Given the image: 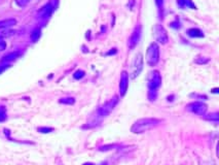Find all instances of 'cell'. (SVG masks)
<instances>
[{"label": "cell", "instance_id": "cell-1", "mask_svg": "<svg viewBox=\"0 0 219 165\" xmlns=\"http://www.w3.org/2000/svg\"><path fill=\"white\" fill-rule=\"evenodd\" d=\"M162 120L157 119V118L140 119V120L134 123L132 128H131V131L133 133H136V134H139V133L146 132L148 130H151V129L157 127L158 125L162 124Z\"/></svg>", "mask_w": 219, "mask_h": 165}, {"label": "cell", "instance_id": "cell-24", "mask_svg": "<svg viewBox=\"0 0 219 165\" xmlns=\"http://www.w3.org/2000/svg\"><path fill=\"white\" fill-rule=\"evenodd\" d=\"M5 66H0V75H1V73L3 72V71H4V70H5Z\"/></svg>", "mask_w": 219, "mask_h": 165}, {"label": "cell", "instance_id": "cell-27", "mask_svg": "<svg viewBox=\"0 0 219 165\" xmlns=\"http://www.w3.org/2000/svg\"><path fill=\"white\" fill-rule=\"evenodd\" d=\"M83 165H94V164H92V163H84Z\"/></svg>", "mask_w": 219, "mask_h": 165}, {"label": "cell", "instance_id": "cell-3", "mask_svg": "<svg viewBox=\"0 0 219 165\" xmlns=\"http://www.w3.org/2000/svg\"><path fill=\"white\" fill-rule=\"evenodd\" d=\"M117 103H118V97L114 96L113 98H111L110 100L107 101L105 104H103L100 108H99V110H98V116L100 118L107 117V116L114 110V107L116 106V104H117Z\"/></svg>", "mask_w": 219, "mask_h": 165}, {"label": "cell", "instance_id": "cell-9", "mask_svg": "<svg viewBox=\"0 0 219 165\" xmlns=\"http://www.w3.org/2000/svg\"><path fill=\"white\" fill-rule=\"evenodd\" d=\"M140 36H141V27L140 26H137L135 28V30L133 31L132 35H131L130 39H129V48L130 49H133L135 48L137 44L139 43L140 40Z\"/></svg>", "mask_w": 219, "mask_h": 165}, {"label": "cell", "instance_id": "cell-22", "mask_svg": "<svg viewBox=\"0 0 219 165\" xmlns=\"http://www.w3.org/2000/svg\"><path fill=\"white\" fill-rule=\"evenodd\" d=\"M83 75H84V72L82 71V70H78V71H76V72L73 75L74 79H76V80H79V79H81V78H83Z\"/></svg>", "mask_w": 219, "mask_h": 165}, {"label": "cell", "instance_id": "cell-16", "mask_svg": "<svg viewBox=\"0 0 219 165\" xmlns=\"http://www.w3.org/2000/svg\"><path fill=\"white\" fill-rule=\"evenodd\" d=\"M74 102H75V99H74L73 97H66V98H62V99H60V103H63V104H74Z\"/></svg>", "mask_w": 219, "mask_h": 165}, {"label": "cell", "instance_id": "cell-5", "mask_svg": "<svg viewBox=\"0 0 219 165\" xmlns=\"http://www.w3.org/2000/svg\"><path fill=\"white\" fill-rule=\"evenodd\" d=\"M142 69H143V56L141 53H139V54L136 55L132 64V78L135 79L136 76H138Z\"/></svg>", "mask_w": 219, "mask_h": 165}, {"label": "cell", "instance_id": "cell-26", "mask_svg": "<svg viewBox=\"0 0 219 165\" xmlns=\"http://www.w3.org/2000/svg\"><path fill=\"white\" fill-rule=\"evenodd\" d=\"M100 165H108V164H107V162H103V163H101Z\"/></svg>", "mask_w": 219, "mask_h": 165}, {"label": "cell", "instance_id": "cell-12", "mask_svg": "<svg viewBox=\"0 0 219 165\" xmlns=\"http://www.w3.org/2000/svg\"><path fill=\"white\" fill-rule=\"evenodd\" d=\"M52 10V5L47 4L44 8H42V9L39 12V15H40L41 18H47V17H49V15H51Z\"/></svg>", "mask_w": 219, "mask_h": 165}, {"label": "cell", "instance_id": "cell-4", "mask_svg": "<svg viewBox=\"0 0 219 165\" xmlns=\"http://www.w3.org/2000/svg\"><path fill=\"white\" fill-rule=\"evenodd\" d=\"M162 85V76L160 72L154 70V71L150 72L148 75V88L149 90H155L157 91Z\"/></svg>", "mask_w": 219, "mask_h": 165}, {"label": "cell", "instance_id": "cell-10", "mask_svg": "<svg viewBox=\"0 0 219 165\" xmlns=\"http://www.w3.org/2000/svg\"><path fill=\"white\" fill-rule=\"evenodd\" d=\"M16 24H17V20H16V19H6V20H2V21H0V30L8 29V28L15 26Z\"/></svg>", "mask_w": 219, "mask_h": 165}, {"label": "cell", "instance_id": "cell-7", "mask_svg": "<svg viewBox=\"0 0 219 165\" xmlns=\"http://www.w3.org/2000/svg\"><path fill=\"white\" fill-rule=\"evenodd\" d=\"M187 108H188V111H190L192 113L197 114L199 116H204L207 111V105L203 102H199V101L188 104Z\"/></svg>", "mask_w": 219, "mask_h": 165}, {"label": "cell", "instance_id": "cell-17", "mask_svg": "<svg viewBox=\"0 0 219 165\" xmlns=\"http://www.w3.org/2000/svg\"><path fill=\"white\" fill-rule=\"evenodd\" d=\"M13 31L8 30V29H4V30H0V38H4V37H8L10 35H12Z\"/></svg>", "mask_w": 219, "mask_h": 165}, {"label": "cell", "instance_id": "cell-13", "mask_svg": "<svg viewBox=\"0 0 219 165\" xmlns=\"http://www.w3.org/2000/svg\"><path fill=\"white\" fill-rule=\"evenodd\" d=\"M187 33H188L189 36H192V37H203L204 36L202 31L197 29V28H192V29H189L188 31H187Z\"/></svg>", "mask_w": 219, "mask_h": 165}, {"label": "cell", "instance_id": "cell-14", "mask_svg": "<svg viewBox=\"0 0 219 165\" xmlns=\"http://www.w3.org/2000/svg\"><path fill=\"white\" fill-rule=\"evenodd\" d=\"M40 34H41V31H40L39 28H35V29L32 31V33H31V35H30L31 40H32L33 43H36V41L39 39Z\"/></svg>", "mask_w": 219, "mask_h": 165}, {"label": "cell", "instance_id": "cell-6", "mask_svg": "<svg viewBox=\"0 0 219 165\" xmlns=\"http://www.w3.org/2000/svg\"><path fill=\"white\" fill-rule=\"evenodd\" d=\"M154 36H155V39L162 44H167L169 40L167 31L164 29V27H162L160 25H157L154 28Z\"/></svg>", "mask_w": 219, "mask_h": 165}, {"label": "cell", "instance_id": "cell-19", "mask_svg": "<svg viewBox=\"0 0 219 165\" xmlns=\"http://www.w3.org/2000/svg\"><path fill=\"white\" fill-rule=\"evenodd\" d=\"M207 119L209 121H214V122H217L218 119H219V115L218 113H214V114H210L209 116L207 117Z\"/></svg>", "mask_w": 219, "mask_h": 165}, {"label": "cell", "instance_id": "cell-25", "mask_svg": "<svg viewBox=\"0 0 219 165\" xmlns=\"http://www.w3.org/2000/svg\"><path fill=\"white\" fill-rule=\"evenodd\" d=\"M155 2H157V4L158 6H161V5H162V0H155Z\"/></svg>", "mask_w": 219, "mask_h": 165}, {"label": "cell", "instance_id": "cell-23", "mask_svg": "<svg viewBox=\"0 0 219 165\" xmlns=\"http://www.w3.org/2000/svg\"><path fill=\"white\" fill-rule=\"evenodd\" d=\"M5 49H6V43L4 41L3 38H0V52L4 51Z\"/></svg>", "mask_w": 219, "mask_h": 165}, {"label": "cell", "instance_id": "cell-2", "mask_svg": "<svg viewBox=\"0 0 219 165\" xmlns=\"http://www.w3.org/2000/svg\"><path fill=\"white\" fill-rule=\"evenodd\" d=\"M146 61L150 66L157 65L160 61V48L155 43H152L147 49Z\"/></svg>", "mask_w": 219, "mask_h": 165}, {"label": "cell", "instance_id": "cell-15", "mask_svg": "<svg viewBox=\"0 0 219 165\" xmlns=\"http://www.w3.org/2000/svg\"><path fill=\"white\" fill-rule=\"evenodd\" d=\"M7 119V111H6V107L3 105H0V122H4Z\"/></svg>", "mask_w": 219, "mask_h": 165}, {"label": "cell", "instance_id": "cell-8", "mask_svg": "<svg viewBox=\"0 0 219 165\" xmlns=\"http://www.w3.org/2000/svg\"><path fill=\"white\" fill-rule=\"evenodd\" d=\"M129 87V75L127 71H122L119 80V93L121 96H125Z\"/></svg>", "mask_w": 219, "mask_h": 165}, {"label": "cell", "instance_id": "cell-20", "mask_svg": "<svg viewBox=\"0 0 219 165\" xmlns=\"http://www.w3.org/2000/svg\"><path fill=\"white\" fill-rule=\"evenodd\" d=\"M38 131L41 133H49L52 131H54V128H49V127H39L37 129Z\"/></svg>", "mask_w": 219, "mask_h": 165}, {"label": "cell", "instance_id": "cell-21", "mask_svg": "<svg viewBox=\"0 0 219 165\" xmlns=\"http://www.w3.org/2000/svg\"><path fill=\"white\" fill-rule=\"evenodd\" d=\"M17 4L21 6V8H23V6H26L28 3L30 2V0H16Z\"/></svg>", "mask_w": 219, "mask_h": 165}, {"label": "cell", "instance_id": "cell-18", "mask_svg": "<svg viewBox=\"0 0 219 165\" xmlns=\"http://www.w3.org/2000/svg\"><path fill=\"white\" fill-rule=\"evenodd\" d=\"M157 92L155 90L148 91V98H149L150 101H154L155 99H157Z\"/></svg>", "mask_w": 219, "mask_h": 165}, {"label": "cell", "instance_id": "cell-11", "mask_svg": "<svg viewBox=\"0 0 219 165\" xmlns=\"http://www.w3.org/2000/svg\"><path fill=\"white\" fill-rule=\"evenodd\" d=\"M21 55L20 52H12V53H8L6 54L4 57L1 59V62H10V61H13L19 57Z\"/></svg>", "mask_w": 219, "mask_h": 165}]
</instances>
